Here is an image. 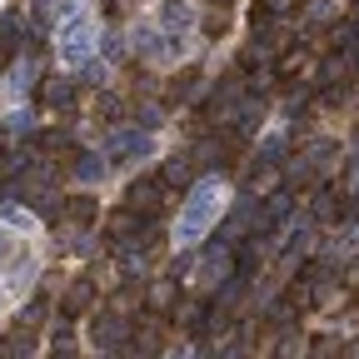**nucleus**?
I'll list each match as a JSON object with an SVG mask.
<instances>
[{
	"label": "nucleus",
	"instance_id": "nucleus-1",
	"mask_svg": "<svg viewBox=\"0 0 359 359\" xmlns=\"http://www.w3.org/2000/svg\"><path fill=\"white\" fill-rule=\"evenodd\" d=\"M45 264V240H40V219L25 210L0 215V320H11L30 285L40 280Z\"/></svg>",
	"mask_w": 359,
	"mask_h": 359
},
{
	"label": "nucleus",
	"instance_id": "nucleus-2",
	"mask_svg": "<svg viewBox=\"0 0 359 359\" xmlns=\"http://www.w3.org/2000/svg\"><path fill=\"white\" fill-rule=\"evenodd\" d=\"M100 50V15L95 0H60V20H55V60L65 70L90 65Z\"/></svg>",
	"mask_w": 359,
	"mask_h": 359
},
{
	"label": "nucleus",
	"instance_id": "nucleus-3",
	"mask_svg": "<svg viewBox=\"0 0 359 359\" xmlns=\"http://www.w3.org/2000/svg\"><path fill=\"white\" fill-rule=\"evenodd\" d=\"M224 210H230V185H224V180H200V185L190 190V200L180 205V215H175V230H170L175 250L200 245L215 224H219Z\"/></svg>",
	"mask_w": 359,
	"mask_h": 359
},
{
	"label": "nucleus",
	"instance_id": "nucleus-4",
	"mask_svg": "<svg viewBox=\"0 0 359 359\" xmlns=\"http://www.w3.org/2000/svg\"><path fill=\"white\" fill-rule=\"evenodd\" d=\"M30 80H35V65H30V60H20V65L6 75V85H0V100H6L11 110H20V105H25V90H30Z\"/></svg>",
	"mask_w": 359,
	"mask_h": 359
},
{
	"label": "nucleus",
	"instance_id": "nucleus-5",
	"mask_svg": "<svg viewBox=\"0 0 359 359\" xmlns=\"http://www.w3.org/2000/svg\"><path fill=\"white\" fill-rule=\"evenodd\" d=\"M0 6H6V0H0Z\"/></svg>",
	"mask_w": 359,
	"mask_h": 359
}]
</instances>
